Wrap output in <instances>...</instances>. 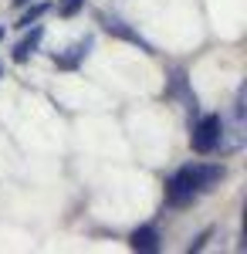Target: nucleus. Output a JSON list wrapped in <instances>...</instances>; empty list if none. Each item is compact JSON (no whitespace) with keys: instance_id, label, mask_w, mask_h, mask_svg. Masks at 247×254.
I'll return each mask as SVG.
<instances>
[{"instance_id":"f8f14e48","label":"nucleus","mask_w":247,"mask_h":254,"mask_svg":"<svg viewBox=\"0 0 247 254\" xmlns=\"http://www.w3.org/2000/svg\"><path fill=\"white\" fill-rule=\"evenodd\" d=\"M0 71H3V64H0Z\"/></svg>"},{"instance_id":"f03ea898","label":"nucleus","mask_w":247,"mask_h":254,"mask_svg":"<svg viewBox=\"0 0 247 254\" xmlns=\"http://www.w3.org/2000/svg\"><path fill=\"white\" fill-rule=\"evenodd\" d=\"M224 139V119L220 116H200L190 132V146L196 153H213Z\"/></svg>"},{"instance_id":"20e7f679","label":"nucleus","mask_w":247,"mask_h":254,"mask_svg":"<svg viewBox=\"0 0 247 254\" xmlns=\"http://www.w3.org/2000/svg\"><path fill=\"white\" fill-rule=\"evenodd\" d=\"M102 27H105L109 34H115V38H122V41H132V44H139L142 51H152V48H149V44H146L142 38H139V34H135L132 27H125V20H119V17H102Z\"/></svg>"},{"instance_id":"0eeeda50","label":"nucleus","mask_w":247,"mask_h":254,"mask_svg":"<svg viewBox=\"0 0 247 254\" xmlns=\"http://www.w3.org/2000/svg\"><path fill=\"white\" fill-rule=\"evenodd\" d=\"M44 14H48V3H34L31 10H24V17L17 20V27H24V31H27V27H31V24H38Z\"/></svg>"},{"instance_id":"6e6552de","label":"nucleus","mask_w":247,"mask_h":254,"mask_svg":"<svg viewBox=\"0 0 247 254\" xmlns=\"http://www.w3.org/2000/svg\"><path fill=\"white\" fill-rule=\"evenodd\" d=\"M81 3H85V0H61V3H58V14H61V17H71V14H78Z\"/></svg>"},{"instance_id":"423d86ee","label":"nucleus","mask_w":247,"mask_h":254,"mask_svg":"<svg viewBox=\"0 0 247 254\" xmlns=\"http://www.w3.org/2000/svg\"><path fill=\"white\" fill-rule=\"evenodd\" d=\"M41 38H44V31H41V27H34V31H31V34H27V38L20 41L17 48H14V61H27V58H31V55L38 51Z\"/></svg>"},{"instance_id":"f257e3e1","label":"nucleus","mask_w":247,"mask_h":254,"mask_svg":"<svg viewBox=\"0 0 247 254\" xmlns=\"http://www.w3.org/2000/svg\"><path fill=\"white\" fill-rule=\"evenodd\" d=\"M217 180H224V166L217 163H193V166H183L170 176L166 183V203L170 207H183L190 203L193 196H200L203 190H210Z\"/></svg>"},{"instance_id":"9b49d317","label":"nucleus","mask_w":247,"mask_h":254,"mask_svg":"<svg viewBox=\"0 0 247 254\" xmlns=\"http://www.w3.org/2000/svg\"><path fill=\"white\" fill-rule=\"evenodd\" d=\"M0 41H3V27H0Z\"/></svg>"},{"instance_id":"39448f33","label":"nucleus","mask_w":247,"mask_h":254,"mask_svg":"<svg viewBox=\"0 0 247 254\" xmlns=\"http://www.w3.org/2000/svg\"><path fill=\"white\" fill-rule=\"evenodd\" d=\"M129 244H132L135 251H146V254H152V251H159V234H156V227H135L132 231V237H129Z\"/></svg>"},{"instance_id":"1a4fd4ad","label":"nucleus","mask_w":247,"mask_h":254,"mask_svg":"<svg viewBox=\"0 0 247 254\" xmlns=\"http://www.w3.org/2000/svg\"><path fill=\"white\" fill-rule=\"evenodd\" d=\"M173 88H176V92H183V75H180V71L173 75ZM186 109L196 112V95H186Z\"/></svg>"},{"instance_id":"7ed1b4c3","label":"nucleus","mask_w":247,"mask_h":254,"mask_svg":"<svg viewBox=\"0 0 247 254\" xmlns=\"http://www.w3.org/2000/svg\"><path fill=\"white\" fill-rule=\"evenodd\" d=\"M88 51H92V38L71 44L64 55H55V64H58V68H64V71H71V68H78V64L85 61V55H88Z\"/></svg>"},{"instance_id":"9d476101","label":"nucleus","mask_w":247,"mask_h":254,"mask_svg":"<svg viewBox=\"0 0 247 254\" xmlns=\"http://www.w3.org/2000/svg\"><path fill=\"white\" fill-rule=\"evenodd\" d=\"M14 3H17V7H27V3H31V0H14Z\"/></svg>"}]
</instances>
